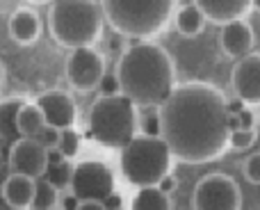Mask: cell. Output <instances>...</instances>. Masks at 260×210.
Instances as JSON below:
<instances>
[{"instance_id":"obj_1","label":"cell","mask_w":260,"mask_h":210,"mask_svg":"<svg viewBox=\"0 0 260 210\" xmlns=\"http://www.w3.org/2000/svg\"><path fill=\"white\" fill-rule=\"evenodd\" d=\"M160 137L174 160L203 165L224 156L229 148L231 116L226 96L210 82H178L171 96L157 107Z\"/></svg>"},{"instance_id":"obj_2","label":"cell","mask_w":260,"mask_h":210,"mask_svg":"<svg viewBox=\"0 0 260 210\" xmlns=\"http://www.w3.org/2000/svg\"><path fill=\"white\" fill-rule=\"evenodd\" d=\"M121 94L137 107H160L176 89V67L171 55L153 41L128 46L117 62Z\"/></svg>"},{"instance_id":"obj_3","label":"cell","mask_w":260,"mask_h":210,"mask_svg":"<svg viewBox=\"0 0 260 210\" xmlns=\"http://www.w3.org/2000/svg\"><path fill=\"white\" fill-rule=\"evenodd\" d=\"M105 18L96 0H53L48 5V30L55 44L76 50L94 46L103 35Z\"/></svg>"},{"instance_id":"obj_4","label":"cell","mask_w":260,"mask_h":210,"mask_svg":"<svg viewBox=\"0 0 260 210\" xmlns=\"http://www.w3.org/2000/svg\"><path fill=\"white\" fill-rule=\"evenodd\" d=\"M105 23L130 39H148L167 27L176 0H99Z\"/></svg>"},{"instance_id":"obj_5","label":"cell","mask_w":260,"mask_h":210,"mask_svg":"<svg viewBox=\"0 0 260 210\" xmlns=\"http://www.w3.org/2000/svg\"><path fill=\"white\" fill-rule=\"evenodd\" d=\"M137 105L123 94L99 96L89 107L87 137L112 151H121L137 135Z\"/></svg>"},{"instance_id":"obj_6","label":"cell","mask_w":260,"mask_h":210,"mask_svg":"<svg viewBox=\"0 0 260 210\" xmlns=\"http://www.w3.org/2000/svg\"><path fill=\"white\" fill-rule=\"evenodd\" d=\"M174 156L162 137L135 135L130 144L119 151V169L133 188H157L167 174H171Z\"/></svg>"},{"instance_id":"obj_7","label":"cell","mask_w":260,"mask_h":210,"mask_svg":"<svg viewBox=\"0 0 260 210\" xmlns=\"http://www.w3.org/2000/svg\"><path fill=\"white\" fill-rule=\"evenodd\" d=\"M194 210H242V192L229 174H208L197 181L192 192Z\"/></svg>"},{"instance_id":"obj_8","label":"cell","mask_w":260,"mask_h":210,"mask_svg":"<svg viewBox=\"0 0 260 210\" xmlns=\"http://www.w3.org/2000/svg\"><path fill=\"white\" fill-rule=\"evenodd\" d=\"M80 201H101L103 203L117 190L114 174L101 160H80L73 167V178L69 185Z\"/></svg>"},{"instance_id":"obj_9","label":"cell","mask_w":260,"mask_h":210,"mask_svg":"<svg viewBox=\"0 0 260 210\" xmlns=\"http://www.w3.org/2000/svg\"><path fill=\"white\" fill-rule=\"evenodd\" d=\"M67 80L73 89L78 92H91L99 87L101 78L105 76V59L94 46H87V48H76L69 50L67 57Z\"/></svg>"},{"instance_id":"obj_10","label":"cell","mask_w":260,"mask_h":210,"mask_svg":"<svg viewBox=\"0 0 260 210\" xmlns=\"http://www.w3.org/2000/svg\"><path fill=\"white\" fill-rule=\"evenodd\" d=\"M46 165H48V151L39 142L27 137H18L16 142H12L7 156V167L12 174L37 181L46 174Z\"/></svg>"},{"instance_id":"obj_11","label":"cell","mask_w":260,"mask_h":210,"mask_svg":"<svg viewBox=\"0 0 260 210\" xmlns=\"http://www.w3.org/2000/svg\"><path fill=\"white\" fill-rule=\"evenodd\" d=\"M35 105L41 110L46 119V126H53L57 130L73 128L78 121V107L76 101L64 89H46L35 99Z\"/></svg>"},{"instance_id":"obj_12","label":"cell","mask_w":260,"mask_h":210,"mask_svg":"<svg viewBox=\"0 0 260 210\" xmlns=\"http://www.w3.org/2000/svg\"><path fill=\"white\" fill-rule=\"evenodd\" d=\"M231 85L235 96L247 107L260 105V53H249L235 62Z\"/></svg>"},{"instance_id":"obj_13","label":"cell","mask_w":260,"mask_h":210,"mask_svg":"<svg viewBox=\"0 0 260 210\" xmlns=\"http://www.w3.org/2000/svg\"><path fill=\"white\" fill-rule=\"evenodd\" d=\"M219 46L229 57L242 59L253 48V27L244 18L224 23L219 30Z\"/></svg>"},{"instance_id":"obj_14","label":"cell","mask_w":260,"mask_h":210,"mask_svg":"<svg viewBox=\"0 0 260 210\" xmlns=\"http://www.w3.org/2000/svg\"><path fill=\"white\" fill-rule=\"evenodd\" d=\"M194 7L206 16V21L224 25L231 21H240L251 9V0H192Z\"/></svg>"},{"instance_id":"obj_15","label":"cell","mask_w":260,"mask_h":210,"mask_svg":"<svg viewBox=\"0 0 260 210\" xmlns=\"http://www.w3.org/2000/svg\"><path fill=\"white\" fill-rule=\"evenodd\" d=\"M9 37L18 46H32L41 37V18L32 7H18L9 16Z\"/></svg>"},{"instance_id":"obj_16","label":"cell","mask_w":260,"mask_h":210,"mask_svg":"<svg viewBox=\"0 0 260 210\" xmlns=\"http://www.w3.org/2000/svg\"><path fill=\"white\" fill-rule=\"evenodd\" d=\"M35 178H27V176L21 174H12L9 171L7 178L3 183V194L7 199V203L14 210H27L32 203V197H35Z\"/></svg>"},{"instance_id":"obj_17","label":"cell","mask_w":260,"mask_h":210,"mask_svg":"<svg viewBox=\"0 0 260 210\" xmlns=\"http://www.w3.org/2000/svg\"><path fill=\"white\" fill-rule=\"evenodd\" d=\"M46 126V119L41 114V110L35 105V101L30 103H23L16 112V133L18 137H27L35 139L39 135V130Z\"/></svg>"},{"instance_id":"obj_18","label":"cell","mask_w":260,"mask_h":210,"mask_svg":"<svg viewBox=\"0 0 260 210\" xmlns=\"http://www.w3.org/2000/svg\"><path fill=\"white\" fill-rule=\"evenodd\" d=\"M206 23H208L206 16L194 5H183L174 14V25L178 30V35L183 37H199L203 32V27H206Z\"/></svg>"},{"instance_id":"obj_19","label":"cell","mask_w":260,"mask_h":210,"mask_svg":"<svg viewBox=\"0 0 260 210\" xmlns=\"http://www.w3.org/2000/svg\"><path fill=\"white\" fill-rule=\"evenodd\" d=\"M128 210H171V199L160 188H139Z\"/></svg>"},{"instance_id":"obj_20","label":"cell","mask_w":260,"mask_h":210,"mask_svg":"<svg viewBox=\"0 0 260 210\" xmlns=\"http://www.w3.org/2000/svg\"><path fill=\"white\" fill-rule=\"evenodd\" d=\"M73 167H76V162L67 160V158L59 162H48V165H46V174L41 176V178H46L57 192H62V190H67L69 185H71Z\"/></svg>"},{"instance_id":"obj_21","label":"cell","mask_w":260,"mask_h":210,"mask_svg":"<svg viewBox=\"0 0 260 210\" xmlns=\"http://www.w3.org/2000/svg\"><path fill=\"white\" fill-rule=\"evenodd\" d=\"M59 192L48 183L46 178H37L35 183V197H32V203L27 210H55L57 206Z\"/></svg>"},{"instance_id":"obj_22","label":"cell","mask_w":260,"mask_h":210,"mask_svg":"<svg viewBox=\"0 0 260 210\" xmlns=\"http://www.w3.org/2000/svg\"><path fill=\"white\" fill-rule=\"evenodd\" d=\"M21 105L23 103L18 99L0 103V139L7 137V135H12V133H16V112H18Z\"/></svg>"},{"instance_id":"obj_23","label":"cell","mask_w":260,"mask_h":210,"mask_svg":"<svg viewBox=\"0 0 260 210\" xmlns=\"http://www.w3.org/2000/svg\"><path fill=\"white\" fill-rule=\"evenodd\" d=\"M57 151L62 153L67 160H73L80 151V135L76 133V128H67V130H59V144H57Z\"/></svg>"},{"instance_id":"obj_24","label":"cell","mask_w":260,"mask_h":210,"mask_svg":"<svg viewBox=\"0 0 260 210\" xmlns=\"http://www.w3.org/2000/svg\"><path fill=\"white\" fill-rule=\"evenodd\" d=\"M258 133L256 128H238V130H231L229 135V148L233 151H247L256 144Z\"/></svg>"},{"instance_id":"obj_25","label":"cell","mask_w":260,"mask_h":210,"mask_svg":"<svg viewBox=\"0 0 260 210\" xmlns=\"http://www.w3.org/2000/svg\"><path fill=\"white\" fill-rule=\"evenodd\" d=\"M137 133L148 135V137H160V116H157V110L153 114L144 116V119H137Z\"/></svg>"},{"instance_id":"obj_26","label":"cell","mask_w":260,"mask_h":210,"mask_svg":"<svg viewBox=\"0 0 260 210\" xmlns=\"http://www.w3.org/2000/svg\"><path fill=\"white\" fill-rule=\"evenodd\" d=\"M244 178L251 185H260V151L251 153V156L244 160Z\"/></svg>"},{"instance_id":"obj_27","label":"cell","mask_w":260,"mask_h":210,"mask_svg":"<svg viewBox=\"0 0 260 210\" xmlns=\"http://www.w3.org/2000/svg\"><path fill=\"white\" fill-rule=\"evenodd\" d=\"M35 142H39L41 146L46 148V151H50V148H57V144H59V130L53 128V126H44V128L39 130V135L35 137Z\"/></svg>"},{"instance_id":"obj_28","label":"cell","mask_w":260,"mask_h":210,"mask_svg":"<svg viewBox=\"0 0 260 210\" xmlns=\"http://www.w3.org/2000/svg\"><path fill=\"white\" fill-rule=\"evenodd\" d=\"M96 89H99L101 96H119L121 94V85H119V78L114 76V73H105V76L101 78Z\"/></svg>"},{"instance_id":"obj_29","label":"cell","mask_w":260,"mask_h":210,"mask_svg":"<svg viewBox=\"0 0 260 210\" xmlns=\"http://www.w3.org/2000/svg\"><path fill=\"white\" fill-rule=\"evenodd\" d=\"M238 128H256V114H253L251 107H244L240 114L231 116V130Z\"/></svg>"},{"instance_id":"obj_30","label":"cell","mask_w":260,"mask_h":210,"mask_svg":"<svg viewBox=\"0 0 260 210\" xmlns=\"http://www.w3.org/2000/svg\"><path fill=\"white\" fill-rule=\"evenodd\" d=\"M57 206H59V210H78V206H80V199H78L76 194H73L71 190H69V192L59 194Z\"/></svg>"},{"instance_id":"obj_31","label":"cell","mask_w":260,"mask_h":210,"mask_svg":"<svg viewBox=\"0 0 260 210\" xmlns=\"http://www.w3.org/2000/svg\"><path fill=\"white\" fill-rule=\"evenodd\" d=\"M157 188H160L162 192L167 194V197H169L171 192H176V190H178V178H176V174H174V171H171V174H167L165 178H162L160 183H157Z\"/></svg>"},{"instance_id":"obj_32","label":"cell","mask_w":260,"mask_h":210,"mask_svg":"<svg viewBox=\"0 0 260 210\" xmlns=\"http://www.w3.org/2000/svg\"><path fill=\"white\" fill-rule=\"evenodd\" d=\"M103 206H105V210H121V208H123V199H121V194H119L117 190H114V192L103 201Z\"/></svg>"},{"instance_id":"obj_33","label":"cell","mask_w":260,"mask_h":210,"mask_svg":"<svg viewBox=\"0 0 260 210\" xmlns=\"http://www.w3.org/2000/svg\"><path fill=\"white\" fill-rule=\"evenodd\" d=\"M244 107H247V105H244L242 101L238 99V96H235V99H231V101L226 99V110H229V116H235V114H240V112H242Z\"/></svg>"},{"instance_id":"obj_34","label":"cell","mask_w":260,"mask_h":210,"mask_svg":"<svg viewBox=\"0 0 260 210\" xmlns=\"http://www.w3.org/2000/svg\"><path fill=\"white\" fill-rule=\"evenodd\" d=\"M7 174H9V171L3 167V169H0V210H14V208L7 203L5 194H3V183H5V178H7Z\"/></svg>"},{"instance_id":"obj_35","label":"cell","mask_w":260,"mask_h":210,"mask_svg":"<svg viewBox=\"0 0 260 210\" xmlns=\"http://www.w3.org/2000/svg\"><path fill=\"white\" fill-rule=\"evenodd\" d=\"M78 210H105V206L101 201H80Z\"/></svg>"},{"instance_id":"obj_36","label":"cell","mask_w":260,"mask_h":210,"mask_svg":"<svg viewBox=\"0 0 260 210\" xmlns=\"http://www.w3.org/2000/svg\"><path fill=\"white\" fill-rule=\"evenodd\" d=\"M25 3H30V5H50L53 0H25Z\"/></svg>"},{"instance_id":"obj_37","label":"cell","mask_w":260,"mask_h":210,"mask_svg":"<svg viewBox=\"0 0 260 210\" xmlns=\"http://www.w3.org/2000/svg\"><path fill=\"white\" fill-rule=\"evenodd\" d=\"M3 82H5V64L0 59V87H3Z\"/></svg>"},{"instance_id":"obj_38","label":"cell","mask_w":260,"mask_h":210,"mask_svg":"<svg viewBox=\"0 0 260 210\" xmlns=\"http://www.w3.org/2000/svg\"><path fill=\"white\" fill-rule=\"evenodd\" d=\"M251 9H256V12H260V0H251Z\"/></svg>"},{"instance_id":"obj_39","label":"cell","mask_w":260,"mask_h":210,"mask_svg":"<svg viewBox=\"0 0 260 210\" xmlns=\"http://www.w3.org/2000/svg\"><path fill=\"white\" fill-rule=\"evenodd\" d=\"M256 126H258V128H260V112H258V114H256Z\"/></svg>"},{"instance_id":"obj_40","label":"cell","mask_w":260,"mask_h":210,"mask_svg":"<svg viewBox=\"0 0 260 210\" xmlns=\"http://www.w3.org/2000/svg\"><path fill=\"white\" fill-rule=\"evenodd\" d=\"M121 210H126V208H121Z\"/></svg>"}]
</instances>
